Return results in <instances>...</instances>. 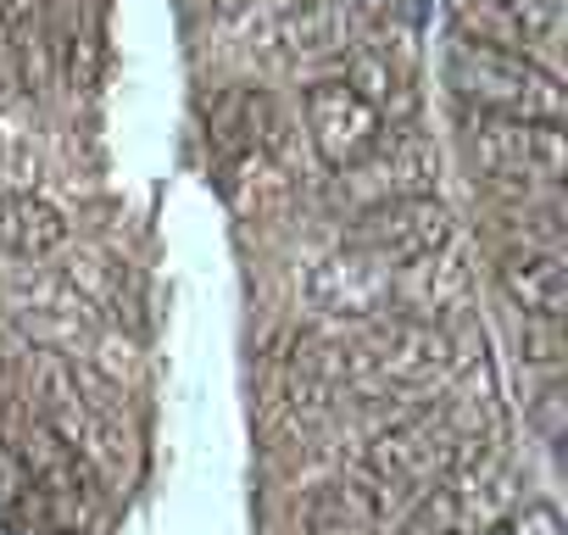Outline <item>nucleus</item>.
Instances as JSON below:
<instances>
[{"mask_svg": "<svg viewBox=\"0 0 568 535\" xmlns=\"http://www.w3.org/2000/svg\"><path fill=\"white\" fill-rule=\"evenodd\" d=\"M446 90L457 95L463 112H485V118H518V123H562L568 95L562 79L535 68L529 57L513 51H490L474 40L446 46Z\"/></svg>", "mask_w": 568, "mask_h": 535, "instance_id": "f257e3e1", "label": "nucleus"}, {"mask_svg": "<svg viewBox=\"0 0 568 535\" xmlns=\"http://www.w3.org/2000/svg\"><path fill=\"white\" fill-rule=\"evenodd\" d=\"M468 157L485 179H496L513 201H557L568 173V140L562 123H518V118H485L463 112Z\"/></svg>", "mask_w": 568, "mask_h": 535, "instance_id": "f03ea898", "label": "nucleus"}, {"mask_svg": "<svg viewBox=\"0 0 568 535\" xmlns=\"http://www.w3.org/2000/svg\"><path fill=\"white\" fill-rule=\"evenodd\" d=\"M485 446H496V441H457V435L424 407V413H407V418H396L390 430H379V435L368 441V452H363V480H368V491H379V496H374L379 507H390V496L413 507L440 474H452L463 457H474V452H485Z\"/></svg>", "mask_w": 568, "mask_h": 535, "instance_id": "7ed1b4c3", "label": "nucleus"}, {"mask_svg": "<svg viewBox=\"0 0 568 535\" xmlns=\"http://www.w3.org/2000/svg\"><path fill=\"white\" fill-rule=\"evenodd\" d=\"M518 502H524L518 468L496 446H485L413 502V529L418 535H490Z\"/></svg>", "mask_w": 568, "mask_h": 535, "instance_id": "20e7f679", "label": "nucleus"}, {"mask_svg": "<svg viewBox=\"0 0 568 535\" xmlns=\"http://www.w3.org/2000/svg\"><path fill=\"white\" fill-rule=\"evenodd\" d=\"M457 369V341L435 319H374L363 335H352V385L368 391H424L452 380Z\"/></svg>", "mask_w": 568, "mask_h": 535, "instance_id": "39448f33", "label": "nucleus"}, {"mask_svg": "<svg viewBox=\"0 0 568 535\" xmlns=\"http://www.w3.org/2000/svg\"><path fill=\"white\" fill-rule=\"evenodd\" d=\"M352 245L368 251V256H379L385 268H407V262H424V256L457 245V218H452V206L440 195L385 201V206L357 212Z\"/></svg>", "mask_w": 568, "mask_h": 535, "instance_id": "423d86ee", "label": "nucleus"}, {"mask_svg": "<svg viewBox=\"0 0 568 535\" xmlns=\"http://www.w3.org/2000/svg\"><path fill=\"white\" fill-rule=\"evenodd\" d=\"M435 173H440V162H435V151H429L424 134H413V129H385V140H379L357 168L341 173V195H346L357 212H368V206H385V201L435 195Z\"/></svg>", "mask_w": 568, "mask_h": 535, "instance_id": "0eeeda50", "label": "nucleus"}, {"mask_svg": "<svg viewBox=\"0 0 568 535\" xmlns=\"http://www.w3.org/2000/svg\"><path fill=\"white\" fill-rule=\"evenodd\" d=\"M307 296L318 313L329 319H346V324H374L396 307V268H385L379 256L346 245V251H329L313 262L307 274Z\"/></svg>", "mask_w": 568, "mask_h": 535, "instance_id": "6e6552de", "label": "nucleus"}, {"mask_svg": "<svg viewBox=\"0 0 568 535\" xmlns=\"http://www.w3.org/2000/svg\"><path fill=\"white\" fill-rule=\"evenodd\" d=\"M302 112H307V134H313L318 162L335 168V173L357 168V162L385 140V129H390V123H385L368 101H357L341 79H313V84L302 90Z\"/></svg>", "mask_w": 568, "mask_h": 535, "instance_id": "1a4fd4ad", "label": "nucleus"}, {"mask_svg": "<svg viewBox=\"0 0 568 535\" xmlns=\"http://www.w3.org/2000/svg\"><path fill=\"white\" fill-rule=\"evenodd\" d=\"M396 0H291L278 12V46L291 57H335L363 46Z\"/></svg>", "mask_w": 568, "mask_h": 535, "instance_id": "9d476101", "label": "nucleus"}, {"mask_svg": "<svg viewBox=\"0 0 568 535\" xmlns=\"http://www.w3.org/2000/svg\"><path fill=\"white\" fill-rule=\"evenodd\" d=\"M496 285L524 319H557L562 324V307H568L562 245H513L496 262Z\"/></svg>", "mask_w": 568, "mask_h": 535, "instance_id": "9b49d317", "label": "nucleus"}, {"mask_svg": "<svg viewBox=\"0 0 568 535\" xmlns=\"http://www.w3.org/2000/svg\"><path fill=\"white\" fill-rule=\"evenodd\" d=\"M341 84L357 101H368L385 123H402L413 112V73H407L402 57H390V46H374V40L352 46L346 68H341Z\"/></svg>", "mask_w": 568, "mask_h": 535, "instance_id": "f8f14e48", "label": "nucleus"}, {"mask_svg": "<svg viewBox=\"0 0 568 535\" xmlns=\"http://www.w3.org/2000/svg\"><path fill=\"white\" fill-rule=\"evenodd\" d=\"M457 441H496L501 435V402H496V374H490V363L479 357V363H468L446 391H440V402L429 407Z\"/></svg>", "mask_w": 568, "mask_h": 535, "instance_id": "ddd939ff", "label": "nucleus"}, {"mask_svg": "<svg viewBox=\"0 0 568 535\" xmlns=\"http://www.w3.org/2000/svg\"><path fill=\"white\" fill-rule=\"evenodd\" d=\"M307 535H385V507L357 480H324L302 502Z\"/></svg>", "mask_w": 568, "mask_h": 535, "instance_id": "4468645a", "label": "nucleus"}, {"mask_svg": "<svg viewBox=\"0 0 568 535\" xmlns=\"http://www.w3.org/2000/svg\"><path fill=\"white\" fill-rule=\"evenodd\" d=\"M446 12H452L457 40H474V46H490V51H513V57H529L535 68H546L535 34L501 7V0H446Z\"/></svg>", "mask_w": 568, "mask_h": 535, "instance_id": "2eb2a0df", "label": "nucleus"}, {"mask_svg": "<svg viewBox=\"0 0 568 535\" xmlns=\"http://www.w3.org/2000/svg\"><path fill=\"white\" fill-rule=\"evenodd\" d=\"M23 502H34V463L7 430H0V513H18Z\"/></svg>", "mask_w": 568, "mask_h": 535, "instance_id": "dca6fc26", "label": "nucleus"}, {"mask_svg": "<svg viewBox=\"0 0 568 535\" xmlns=\"http://www.w3.org/2000/svg\"><path fill=\"white\" fill-rule=\"evenodd\" d=\"M490 535H562V513L551 502H518Z\"/></svg>", "mask_w": 568, "mask_h": 535, "instance_id": "f3484780", "label": "nucleus"}, {"mask_svg": "<svg viewBox=\"0 0 568 535\" xmlns=\"http://www.w3.org/2000/svg\"><path fill=\"white\" fill-rule=\"evenodd\" d=\"M18 84H23V51H18L12 18L0 12V90H18Z\"/></svg>", "mask_w": 568, "mask_h": 535, "instance_id": "a211bd4d", "label": "nucleus"}, {"mask_svg": "<svg viewBox=\"0 0 568 535\" xmlns=\"http://www.w3.org/2000/svg\"><path fill=\"white\" fill-rule=\"evenodd\" d=\"M0 12H7V18H34V12H45V0H7Z\"/></svg>", "mask_w": 568, "mask_h": 535, "instance_id": "6ab92c4d", "label": "nucleus"}, {"mask_svg": "<svg viewBox=\"0 0 568 535\" xmlns=\"http://www.w3.org/2000/svg\"><path fill=\"white\" fill-rule=\"evenodd\" d=\"M284 7H291V0H284Z\"/></svg>", "mask_w": 568, "mask_h": 535, "instance_id": "aec40b11", "label": "nucleus"}]
</instances>
